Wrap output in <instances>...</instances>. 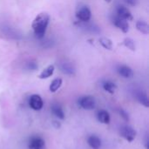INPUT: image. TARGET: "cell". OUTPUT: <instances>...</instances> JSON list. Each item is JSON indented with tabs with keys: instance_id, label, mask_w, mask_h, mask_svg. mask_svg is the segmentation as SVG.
Wrapping results in <instances>:
<instances>
[{
	"instance_id": "obj_1",
	"label": "cell",
	"mask_w": 149,
	"mask_h": 149,
	"mask_svg": "<svg viewBox=\"0 0 149 149\" xmlns=\"http://www.w3.org/2000/svg\"><path fill=\"white\" fill-rule=\"evenodd\" d=\"M50 21V16L46 12H41L34 18L31 24V27L34 35L37 38H43Z\"/></svg>"
},
{
	"instance_id": "obj_2",
	"label": "cell",
	"mask_w": 149,
	"mask_h": 149,
	"mask_svg": "<svg viewBox=\"0 0 149 149\" xmlns=\"http://www.w3.org/2000/svg\"><path fill=\"white\" fill-rule=\"evenodd\" d=\"M120 134L127 141L132 142L137 135V132L130 126H124L120 129Z\"/></svg>"
},
{
	"instance_id": "obj_3",
	"label": "cell",
	"mask_w": 149,
	"mask_h": 149,
	"mask_svg": "<svg viewBox=\"0 0 149 149\" xmlns=\"http://www.w3.org/2000/svg\"><path fill=\"white\" fill-rule=\"evenodd\" d=\"M79 105L81 108L85 110H93L95 107L96 101L94 97L87 95V96L81 97L79 100Z\"/></svg>"
},
{
	"instance_id": "obj_4",
	"label": "cell",
	"mask_w": 149,
	"mask_h": 149,
	"mask_svg": "<svg viewBox=\"0 0 149 149\" xmlns=\"http://www.w3.org/2000/svg\"><path fill=\"white\" fill-rule=\"evenodd\" d=\"M28 147L30 149H45V141L40 136L34 135L29 139Z\"/></svg>"
},
{
	"instance_id": "obj_5",
	"label": "cell",
	"mask_w": 149,
	"mask_h": 149,
	"mask_svg": "<svg viewBox=\"0 0 149 149\" xmlns=\"http://www.w3.org/2000/svg\"><path fill=\"white\" fill-rule=\"evenodd\" d=\"M76 17L81 22H89L92 17V11L87 6H81L76 12Z\"/></svg>"
},
{
	"instance_id": "obj_6",
	"label": "cell",
	"mask_w": 149,
	"mask_h": 149,
	"mask_svg": "<svg viewBox=\"0 0 149 149\" xmlns=\"http://www.w3.org/2000/svg\"><path fill=\"white\" fill-rule=\"evenodd\" d=\"M112 22L122 32H124V33L128 32V31H129V24H128L127 21H126V20L122 19L121 17H120L119 16L115 15V16H113L112 17Z\"/></svg>"
},
{
	"instance_id": "obj_7",
	"label": "cell",
	"mask_w": 149,
	"mask_h": 149,
	"mask_svg": "<svg viewBox=\"0 0 149 149\" xmlns=\"http://www.w3.org/2000/svg\"><path fill=\"white\" fill-rule=\"evenodd\" d=\"M29 105L31 107V108H32L35 111H39L43 108L44 106V102L42 98L38 95V94H33L31 96L30 100H29Z\"/></svg>"
},
{
	"instance_id": "obj_8",
	"label": "cell",
	"mask_w": 149,
	"mask_h": 149,
	"mask_svg": "<svg viewBox=\"0 0 149 149\" xmlns=\"http://www.w3.org/2000/svg\"><path fill=\"white\" fill-rule=\"evenodd\" d=\"M117 16L121 17L122 19L126 21H132L134 19L133 14L130 11V10L124 5H119L117 7Z\"/></svg>"
},
{
	"instance_id": "obj_9",
	"label": "cell",
	"mask_w": 149,
	"mask_h": 149,
	"mask_svg": "<svg viewBox=\"0 0 149 149\" xmlns=\"http://www.w3.org/2000/svg\"><path fill=\"white\" fill-rule=\"evenodd\" d=\"M59 69L60 71L67 75H73L75 73V67L72 65V63L69 61H63L59 64Z\"/></svg>"
},
{
	"instance_id": "obj_10",
	"label": "cell",
	"mask_w": 149,
	"mask_h": 149,
	"mask_svg": "<svg viewBox=\"0 0 149 149\" xmlns=\"http://www.w3.org/2000/svg\"><path fill=\"white\" fill-rule=\"evenodd\" d=\"M117 72L121 77L125 79H131L134 76V71L132 70V68L126 65H119L117 68Z\"/></svg>"
},
{
	"instance_id": "obj_11",
	"label": "cell",
	"mask_w": 149,
	"mask_h": 149,
	"mask_svg": "<svg viewBox=\"0 0 149 149\" xmlns=\"http://www.w3.org/2000/svg\"><path fill=\"white\" fill-rule=\"evenodd\" d=\"M87 143L93 149H100L101 148V145H102L101 140L97 135L89 136L87 139Z\"/></svg>"
},
{
	"instance_id": "obj_12",
	"label": "cell",
	"mask_w": 149,
	"mask_h": 149,
	"mask_svg": "<svg viewBox=\"0 0 149 149\" xmlns=\"http://www.w3.org/2000/svg\"><path fill=\"white\" fill-rule=\"evenodd\" d=\"M51 110H52V113L57 118H58L59 120H65V113H64L62 107L59 104H57V103L52 104V106L51 107Z\"/></svg>"
},
{
	"instance_id": "obj_13",
	"label": "cell",
	"mask_w": 149,
	"mask_h": 149,
	"mask_svg": "<svg viewBox=\"0 0 149 149\" xmlns=\"http://www.w3.org/2000/svg\"><path fill=\"white\" fill-rule=\"evenodd\" d=\"M97 119L100 122H101L103 124L110 123V114L106 110H100L97 113Z\"/></svg>"
},
{
	"instance_id": "obj_14",
	"label": "cell",
	"mask_w": 149,
	"mask_h": 149,
	"mask_svg": "<svg viewBox=\"0 0 149 149\" xmlns=\"http://www.w3.org/2000/svg\"><path fill=\"white\" fill-rule=\"evenodd\" d=\"M54 70H55V67L53 65H48L46 68H45L41 72L40 74L38 75V78L40 79H48L50 77L52 76L53 72H54Z\"/></svg>"
},
{
	"instance_id": "obj_15",
	"label": "cell",
	"mask_w": 149,
	"mask_h": 149,
	"mask_svg": "<svg viewBox=\"0 0 149 149\" xmlns=\"http://www.w3.org/2000/svg\"><path fill=\"white\" fill-rule=\"evenodd\" d=\"M136 98L138 100V101L144 107H149V99L148 97V94L143 92V91H140L138 93H136Z\"/></svg>"
},
{
	"instance_id": "obj_16",
	"label": "cell",
	"mask_w": 149,
	"mask_h": 149,
	"mask_svg": "<svg viewBox=\"0 0 149 149\" xmlns=\"http://www.w3.org/2000/svg\"><path fill=\"white\" fill-rule=\"evenodd\" d=\"M102 86H103V89H104L106 92H107V93H111V94L114 93L115 91H116V89H117L116 84L113 83V81H110V80H106V81H104L103 84H102Z\"/></svg>"
},
{
	"instance_id": "obj_17",
	"label": "cell",
	"mask_w": 149,
	"mask_h": 149,
	"mask_svg": "<svg viewBox=\"0 0 149 149\" xmlns=\"http://www.w3.org/2000/svg\"><path fill=\"white\" fill-rule=\"evenodd\" d=\"M136 28L142 34L148 35L149 33V26L148 23L145 22V21H141V20L137 21L136 22Z\"/></svg>"
},
{
	"instance_id": "obj_18",
	"label": "cell",
	"mask_w": 149,
	"mask_h": 149,
	"mask_svg": "<svg viewBox=\"0 0 149 149\" xmlns=\"http://www.w3.org/2000/svg\"><path fill=\"white\" fill-rule=\"evenodd\" d=\"M62 83H63V81H62V79H60V78H57V79H53V80L52 81L50 86H49L50 92H52V93L57 92V91L61 87Z\"/></svg>"
},
{
	"instance_id": "obj_19",
	"label": "cell",
	"mask_w": 149,
	"mask_h": 149,
	"mask_svg": "<svg viewBox=\"0 0 149 149\" xmlns=\"http://www.w3.org/2000/svg\"><path fill=\"white\" fill-rule=\"evenodd\" d=\"M100 44L102 45L103 48L107 49V50H112L113 49V41L108 38H100Z\"/></svg>"
},
{
	"instance_id": "obj_20",
	"label": "cell",
	"mask_w": 149,
	"mask_h": 149,
	"mask_svg": "<svg viewBox=\"0 0 149 149\" xmlns=\"http://www.w3.org/2000/svg\"><path fill=\"white\" fill-rule=\"evenodd\" d=\"M123 45H124L127 48H128L129 50H131V51H133V52H134V51L136 50L135 42H134V39H132V38H125V39L123 40Z\"/></svg>"
},
{
	"instance_id": "obj_21",
	"label": "cell",
	"mask_w": 149,
	"mask_h": 149,
	"mask_svg": "<svg viewBox=\"0 0 149 149\" xmlns=\"http://www.w3.org/2000/svg\"><path fill=\"white\" fill-rule=\"evenodd\" d=\"M38 68V65L35 61H30L26 64V69L29 71H35Z\"/></svg>"
},
{
	"instance_id": "obj_22",
	"label": "cell",
	"mask_w": 149,
	"mask_h": 149,
	"mask_svg": "<svg viewBox=\"0 0 149 149\" xmlns=\"http://www.w3.org/2000/svg\"><path fill=\"white\" fill-rule=\"evenodd\" d=\"M118 112H119L120 115L126 121H128V120H129V115H128V113H127L124 109L120 108V109H118Z\"/></svg>"
},
{
	"instance_id": "obj_23",
	"label": "cell",
	"mask_w": 149,
	"mask_h": 149,
	"mask_svg": "<svg viewBox=\"0 0 149 149\" xmlns=\"http://www.w3.org/2000/svg\"><path fill=\"white\" fill-rule=\"evenodd\" d=\"M125 2L131 6H135L138 3V0H125Z\"/></svg>"
},
{
	"instance_id": "obj_24",
	"label": "cell",
	"mask_w": 149,
	"mask_h": 149,
	"mask_svg": "<svg viewBox=\"0 0 149 149\" xmlns=\"http://www.w3.org/2000/svg\"><path fill=\"white\" fill-rule=\"evenodd\" d=\"M52 125H53V127H54L55 128H57V129H58V128L61 127L60 123L58 122V121H53V122H52Z\"/></svg>"
},
{
	"instance_id": "obj_25",
	"label": "cell",
	"mask_w": 149,
	"mask_h": 149,
	"mask_svg": "<svg viewBox=\"0 0 149 149\" xmlns=\"http://www.w3.org/2000/svg\"><path fill=\"white\" fill-rule=\"evenodd\" d=\"M105 1H106V2H107V3H110V2H111L112 0H105Z\"/></svg>"
}]
</instances>
